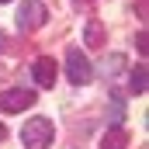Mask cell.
I'll return each mask as SVG.
<instances>
[{"label": "cell", "instance_id": "1", "mask_svg": "<svg viewBox=\"0 0 149 149\" xmlns=\"http://www.w3.org/2000/svg\"><path fill=\"white\" fill-rule=\"evenodd\" d=\"M52 139H56V128H52L49 118H31V121L21 128L24 149H45V146H52Z\"/></svg>", "mask_w": 149, "mask_h": 149}, {"label": "cell", "instance_id": "2", "mask_svg": "<svg viewBox=\"0 0 149 149\" xmlns=\"http://www.w3.org/2000/svg\"><path fill=\"white\" fill-rule=\"evenodd\" d=\"M66 76H70V83H76V87H83V83L94 80V66H90V59H87L76 45L66 52Z\"/></svg>", "mask_w": 149, "mask_h": 149}, {"label": "cell", "instance_id": "3", "mask_svg": "<svg viewBox=\"0 0 149 149\" xmlns=\"http://www.w3.org/2000/svg\"><path fill=\"white\" fill-rule=\"evenodd\" d=\"M45 21H49V10H45L42 0H24V7L17 10V28H21V31H35Z\"/></svg>", "mask_w": 149, "mask_h": 149}, {"label": "cell", "instance_id": "4", "mask_svg": "<svg viewBox=\"0 0 149 149\" xmlns=\"http://www.w3.org/2000/svg\"><path fill=\"white\" fill-rule=\"evenodd\" d=\"M31 104H35V90L17 87V90H3L0 94V111H7V114H21V111H28Z\"/></svg>", "mask_w": 149, "mask_h": 149}, {"label": "cell", "instance_id": "5", "mask_svg": "<svg viewBox=\"0 0 149 149\" xmlns=\"http://www.w3.org/2000/svg\"><path fill=\"white\" fill-rule=\"evenodd\" d=\"M31 76H35V83H38V87H52V83H56V76H59V66H56V59H49V56L35 59V66H31Z\"/></svg>", "mask_w": 149, "mask_h": 149}, {"label": "cell", "instance_id": "6", "mask_svg": "<svg viewBox=\"0 0 149 149\" xmlns=\"http://www.w3.org/2000/svg\"><path fill=\"white\" fill-rule=\"evenodd\" d=\"M101 149H128V132L121 125H111L101 139Z\"/></svg>", "mask_w": 149, "mask_h": 149}, {"label": "cell", "instance_id": "7", "mask_svg": "<svg viewBox=\"0 0 149 149\" xmlns=\"http://www.w3.org/2000/svg\"><path fill=\"white\" fill-rule=\"evenodd\" d=\"M83 42H87L90 49H97V45L104 42V31H101V24H97V21H90V24H87V31H83Z\"/></svg>", "mask_w": 149, "mask_h": 149}, {"label": "cell", "instance_id": "8", "mask_svg": "<svg viewBox=\"0 0 149 149\" xmlns=\"http://www.w3.org/2000/svg\"><path fill=\"white\" fill-rule=\"evenodd\" d=\"M128 83H132V90H135V94H146V66H135L132 76H128Z\"/></svg>", "mask_w": 149, "mask_h": 149}, {"label": "cell", "instance_id": "9", "mask_svg": "<svg viewBox=\"0 0 149 149\" xmlns=\"http://www.w3.org/2000/svg\"><path fill=\"white\" fill-rule=\"evenodd\" d=\"M0 52H3V31H0Z\"/></svg>", "mask_w": 149, "mask_h": 149}, {"label": "cell", "instance_id": "10", "mask_svg": "<svg viewBox=\"0 0 149 149\" xmlns=\"http://www.w3.org/2000/svg\"><path fill=\"white\" fill-rule=\"evenodd\" d=\"M0 139H3V125H0Z\"/></svg>", "mask_w": 149, "mask_h": 149}, {"label": "cell", "instance_id": "11", "mask_svg": "<svg viewBox=\"0 0 149 149\" xmlns=\"http://www.w3.org/2000/svg\"><path fill=\"white\" fill-rule=\"evenodd\" d=\"M0 3H10V0H0Z\"/></svg>", "mask_w": 149, "mask_h": 149}]
</instances>
